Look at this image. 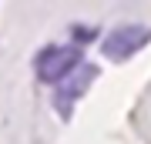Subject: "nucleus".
<instances>
[{"label":"nucleus","instance_id":"f257e3e1","mask_svg":"<svg viewBox=\"0 0 151 144\" xmlns=\"http://www.w3.org/2000/svg\"><path fill=\"white\" fill-rule=\"evenodd\" d=\"M81 67V47H47L37 54V77L44 84H60Z\"/></svg>","mask_w":151,"mask_h":144},{"label":"nucleus","instance_id":"f03ea898","mask_svg":"<svg viewBox=\"0 0 151 144\" xmlns=\"http://www.w3.org/2000/svg\"><path fill=\"white\" fill-rule=\"evenodd\" d=\"M148 40H151V30H148V27H141V24H128V27H114L108 37H104L101 50L108 54L111 60H124V57H131L134 50H141Z\"/></svg>","mask_w":151,"mask_h":144},{"label":"nucleus","instance_id":"7ed1b4c3","mask_svg":"<svg viewBox=\"0 0 151 144\" xmlns=\"http://www.w3.org/2000/svg\"><path fill=\"white\" fill-rule=\"evenodd\" d=\"M94 74H97V70H94L91 64H87V67H81V70H77V74H70V77L64 80V84L57 87V97H54V107H57L60 114H64V117L70 114V104H74L77 97H81V94L87 91V84H91V80H94Z\"/></svg>","mask_w":151,"mask_h":144},{"label":"nucleus","instance_id":"20e7f679","mask_svg":"<svg viewBox=\"0 0 151 144\" xmlns=\"http://www.w3.org/2000/svg\"><path fill=\"white\" fill-rule=\"evenodd\" d=\"M70 37H74L77 44H87V40H94V37H97V30H94V27L77 24V27H70Z\"/></svg>","mask_w":151,"mask_h":144}]
</instances>
